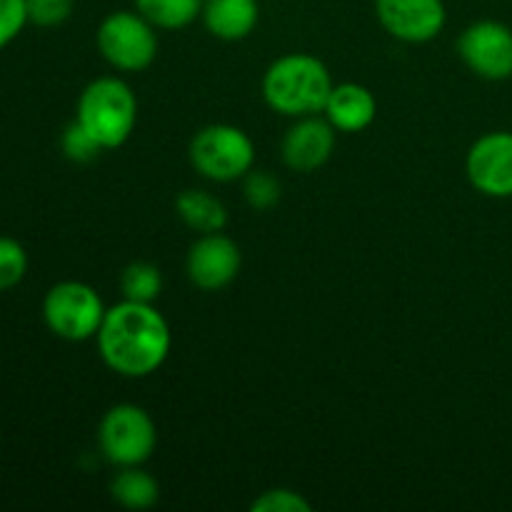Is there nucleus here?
Listing matches in <instances>:
<instances>
[{"mask_svg":"<svg viewBox=\"0 0 512 512\" xmlns=\"http://www.w3.org/2000/svg\"><path fill=\"white\" fill-rule=\"evenodd\" d=\"M470 185L488 198H512V133L495 130L475 140L465 158Z\"/></svg>","mask_w":512,"mask_h":512,"instance_id":"obj_10","label":"nucleus"},{"mask_svg":"<svg viewBox=\"0 0 512 512\" xmlns=\"http://www.w3.org/2000/svg\"><path fill=\"white\" fill-rule=\"evenodd\" d=\"M335 133L338 130L330 125L328 118H318V115L298 118V123L288 128L280 145L283 163L295 173H313L323 168L335 150Z\"/></svg>","mask_w":512,"mask_h":512,"instance_id":"obj_12","label":"nucleus"},{"mask_svg":"<svg viewBox=\"0 0 512 512\" xmlns=\"http://www.w3.org/2000/svg\"><path fill=\"white\" fill-rule=\"evenodd\" d=\"M75 120L103 150L120 148L138 123V98L125 80L105 75L85 85L75 108Z\"/></svg>","mask_w":512,"mask_h":512,"instance_id":"obj_3","label":"nucleus"},{"mask_svg":"<svg viewBox=\"0 0 512 512\" xmlns=\"http://www.w3.org/2000/svg\"><path fill=\"white\" fill-rule=\"evenodd\" d=\"M203 25L213 38L235 43L248 38L260 18L258 0H203Z\"/></svg>","mask_w":512,"mask_h":512,"instance_id":"obj_14","label":"nucleus"},{"mask_svg":"<svg viewBox=\"0 0 512 512\" xmlns=\"http://www.w3.org/2000/svg\"><path fill=\"white\" fill-rule=\"evenodd\" d=\"M110 498L128 510H148L160 500V485L140 465H130L110 480Z\"/></svg>","mask_w":512,"mask_h":512,"instance_id":"obj_16","label":"nucleus"},{"mask_svg":"<svg viewBox=\"0 0 512 512\" xmlns=\"http://www.w3.org/2000/svg\"><path fill=\"white\" fill-rule=\"evenodd\" d=\"M190 163L213 183H233L253 170L255 145L245 130L228 123L205 125L190 140Z\"/></svg>","mask_w":512,"mask_h":512,"instance_id":"obj_4","label":"nucleus"},{"mask_svg":"<svg viewBox=\"0 0 512 512\" xmlns=\"http://www.w3.org/2000/svg\"><path fill=\"white\" fill-rule=\"evenodd\" d=\"M28 275V253L15 238L0 235V293L13 290Z\"/></svg>","mask_w":512,"mask_h":512,"instance_id":"obj_19","label":"nucleus"},{"mask_svg":"<svg viewBox=\"0 0 512 512\" xmlns=\"http://www.w3.org/2000/svg\"><path fill=\"white\" fill-rule=\"evenodd\" d=\"M135 10L158 30H180L203 13V0H135Z\"/></svg>","mask_w":512,"mask_h":512,"instance_id":"obj_17","label":"nucleus"},{"mask_svg":"<svg viewBox=\"0 0 512 512\" xmlns=\"http://www.w3.org/2000/svg\"><path fill=\"white\" fill-rule=\"evenodd\" d=\"M100 453L115 468L143 465L158 448V428L148 410L133 403L113 405L98 425Z\"/></svg>","mask_w":512,"mask_h":512,"instance_id":"obj_7","label":"nucleus"},{"mask_svg":"<svg viewBox=\"0 0 512 512\" xmlns=\"http://www.w3.org/2000/svg\"><path fill=\"white\" fill-rule=\"evenodd\" d=\"M178 218L195 233H220L228 225V210L208 190H183L175 200Z\"/></svg>","mask_w":512,"mask_h":512,"instance_id":"obj_15","label":"nucleus"},{"mask_svg":"<svg viewBox=\"0 0 512 512\" xmlns=\"http://www.w3.org/2000/svg\"><path fill=\"white\" fill-rule=\"evenodd\" d=\"M98 353L123 378H148L168 360L170 328L153 303L125 300L105 310L98 335Z\"/></svg>","mask_w":512,"mask_h":512,"instance_id":"obj_1","label":"nucleus"},{"mask_svg":"<svg viewBox=\"0 0 512 512\" xmlns=\"http://www.w3.org/2000/svg\"><path fill=\"white\" fill-rule=\"evenodd\" d=\"M28 23L38 28H58L73 15L75 0H25Z\"/></svg>","mask_w":512,"mask_h":512,"instance_id":"obj_22","label":"nucleus"},{"mask_svg":"<svg viewBox=\"0 0 512 512\" xmlns=\"http://www.w3.org/2000/svg\"><path fill=\"white\" fill-rule=\"evenodd\" d=\"M243 193L253 210H270L278 205L283 188H280V180L270 175L268 170H250L245 175Z\"/></svg>","mask_w":512,"mask_h":512,"instance_id":"obj_20","label":"nucleus"},{"mask_svg":"<svg viewBox=\"0 0 512 512\" xmlns=\"http://www.w3.org/2000/svg\"><path fill=\"white\" fill-rule=\"evenodd\" d=\"M250 510L253 512H310L313 505L303 498L300 493L288 488H273L265 490L260 498H255L250 503Z\"/></svg>","mask_w":512,"mask_h":512,"instance_id":"obj_23","label":"nucleus"},{"mask_svg":"<svg viewBox=\"0 0 512 512\" xmlns=\"http://www.w3.org/2000/svg\"><path fill=\"white\" fill-rule=\"evenodd\" d=\"M458 55L478 78H512V28L500 20H478L468 25L458 40Z\"/></svg>","mask_w":512,"mask_h":512,"instance_id":"obj_8","label":"nucleus"},{"mask_svg":"<svg viewBox=\"0 0 512 512\" xmlns=\"http://www.w3.org/2000/svg\"><path fill=\"white\" fill-rule=\"evenodd\" d=\"M155 25L138 10H115L98 25L95 43L108 65L120 73H140L158 58V33Z\"/></svg>","mask_w":512,"mask_h":512,"instance_id":"obj_5","label":"nucleus"},{"mask_svg":"<svg viewBox=\"0 0 512 512\" xmlns=\"http://www.w3.org/2000/svg\"><path fill=\"white\" fill-rule=\"evenodd\" d=\"M103 298L80 280L55 283L43 298V320L50 333L68 343L95 338L105 318Z\"/></svg>","mask_w":512,"mask_h":512,"instance_id":"obj_6","label":"nucleus"},{"mask_svg":"<svg viewBox=\"0 0 512 512\" xmlns=\"http://www.w3.org/2000/svg\"><path fill=\"white\" fill-rule=\"evenodd\" d=\"M60 148H63L65 158L73 160V163H93V160L103 153L98 140H95L78 120L65 125L63 135H60Z\"/></svg>","mask_w":512,"mask_h":512,"instance_id":"obj_21","label":"nucleus"},{"mask_svg":"<svg viewBox=\"0 0 512 512\" xmlns=\"http://www.w3.org/2000/svg\"><path fill=\"white\" fill-rule=\"evenodd\" d=\"M375 15L385 33L410 45L435 40L448 20L443 0H375Z\"/></svg>","mask_w":512,"mask_h":512,"instance_id":"obj_9","label":"nucleus"},{"mask_svg":"<svg viewBox=\"0 0 512 512\" xmlns=\"http://www.w3.org/2000/svg\"><path fill=\"white\" fill-rule=\"evenodd\" d=\"M240 265H243V255H240L238 243L223 235V230L200 235L190 245L188 260H185L190 283L205 293H218L228 288L238 278Z\"/></svg>","mask_w":512,"mask_h":512,"instance_id":"obj_11","label":"nucleus"},{"mask_svg":"<svg viewBox=\"0 0 512 512\" xmlns=\"http://www.w3.org/2000/svg\"><path fill=\"white\" fill-rule=\"evenodd\" d=\"M333 78L323 60L308 53H288L273 60L263 75V98L268 108L288 118L323 113Z\"/></svg>","mask_w":512,"mask_h":512,"instance_id":"obj_2","label":"nucleus"},{"mask_svg":"<svg viewBox=\"0 0 512 512\" xmlns=\"http://www.w3.org/2000/svg\"><path fill=\"white\" fill-rule=\"evenodd\" d=\"M28 25L25 0H0V50L8 48Z\"/></svg>","mask_w":512,"mask_h":512,"instance_id":"obj_24","label":"nucleus"},{"mask_svg":"<svg viewBox=\"0 0 512 512\" xmlns=\"http://www.w3.org/2000/svg\"><path fill=\"white\" fill-rule=\"evenodd\" d=\"M120 290L133 303H155L163 290V273L153 263H130L120 275Z\"/></svg>","mask_w":512,"mask_h":512,"instance_id":"obj_18","label":"nucleus"},{"mask_svg":"<svg viewBox=\"0 0 512 512\" xmlns=\"http://www.w3.org/2000/svg\"><path fill=\"white\" fill-rule=\"evenodd\" d=\"M323 113L338 133H363L378 118V100L365 85L340 83L330 90Z\"/></svg>","mask_w":512,"mask_h":512,"instance_id":"obj_13","label":"nucleus"}]
</instances>
